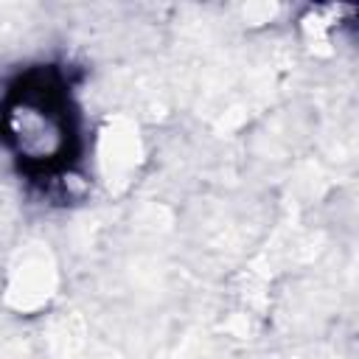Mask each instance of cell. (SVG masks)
I'll use <instances>...</instances> for the list:
<instances>
[{
  "instance_id": "cell-1",
  "label": "cell",
  "mask_w": 359,
  "mask_h": 359,
  "mask_svg": "<svg viewBox=\"0 0 359 359\" xmlns=\"http://www.w3.org/2000/svg\"><path fill=\"white\" fill-rule=\"evenodd\" d=\"M6 132L25 163L53 165L70 140L65 101L48 87L22 90L6 109Z\"/></svg>"
}]
</instances>
